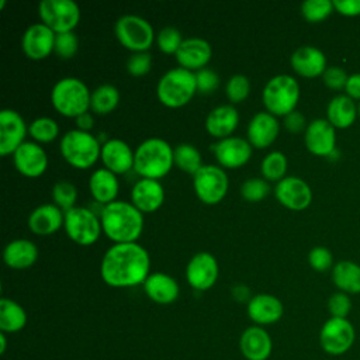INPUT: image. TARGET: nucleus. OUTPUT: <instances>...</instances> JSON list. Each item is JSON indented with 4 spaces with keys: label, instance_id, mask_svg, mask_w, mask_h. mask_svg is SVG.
Returning <instances> with one entry per match:
<instances>
[{
    "label": "nucleus",
    "instance_id": "obj_1",
    "mask_svg": "<svg viewBox=\"0 0 360 360\" xmlns=\"http://www.w3.org/2000/svg\"><path fill=\"white\" fill-rule=\"evenodd\" d=\"M149 267V253L143 246L136 242L115 243L104 253L100 274L110 287H134L145 283Z\"/></svg>",
    "mask_w": 360,
    "mask_h": 360
},
{
    "label": "nucleus",
    "instance_id": "obj_2",
    "mask_svg": "<svg viewBox=\"0 0 360 360\" xmlns=\"http://www.w3.org/2000/svg\"><path fill=\"white\" fill-rule=\"evenodd\" d=\"M101 228L115 243L136 242L143 229V214L128 201L115 200L101 208Z\"/></svg>",
    "mask_w": 360,
    "mask_h": 360
},
{
    "label": "nucleus",
    "instance_id": "obj_3",
    "mask_svg": "<svg viewBox=\"0 0 360 360\" xmlns=\"http://www.w3.org/2000/svg\"><path fill=\"white\" fill-rule=\"evenodd\" d=\"M174 165L173 149L162 138H148L135 149L134 169L145 179H160Z\"/></svg>",
    "mask_w": 360,
    "mask_h": 360
},
{
    "label": "nucleus",
    "instance_id": "obj_4",
    "mask_svg": "<svg viewBox=\"0 0 360 360\" xmlns=\"http://www.w3.org/2000/svg\"><path fill=\"white\" fill-rule=\"evenodd\" d=\"M91 93L86 83L77 77L59 79L51 91V103L53 108L65 115L77 118L90 108Z\"/></svg>",
    "mask_w": 360,
    "mask_h": 360
},
{
    "label": "nucleus",
    "instance_id": "obj_5",
    "mask_svg": "<svg viewBox=\"0 0 360 360\" xmlns=\"http://www.w3.org/2000/svg\"><path fill=\"white\" fill-rule=\"evenodd\" d=\"M197 91L195 73L181 66L167 70L158 82L156 94L159 101L170 108L186 105Z\"/></svg>",
    "mask_w": 360,
    "mask_h": 360
},
{
    "label": "nucleus",
    "instance_id": "obj_6",
    "mask_svg": "<svg viewBox=\"0 0 360 360\" xmlns=\"http://www.w3.org/2000/svg\"><path fill=\"white\" fill-rule=\"evenodd\" d=\"M59 149L63 159L76 169H89L101 156L98 139L87 131L70 129L60 138Z\"/></svg>",
    "mask_w": 360,
    "mask_h": 360
},
{
    "label": "nucleus",
    "instance_id": "obj_7",
    "mask_svg": "<svg viewBox=\"0 0 360 360\" xmlns=\"http://www.w3.org/2000/svg\"><path fill=\"white\" fill-rule=\"evenodd\" d=\"M262 98L270 114L285 117L297 107L300 100V84L290 75H276L263 87Z\"/></svg>",
    "mask_w": 360,
    "mask_h": 360
},
{
    "label": "nucleus",
    "instance_id": "obj_8",
    "mask_svg": "<svg viewBox=\"0 0 360 360\" xmlns=\"http://www.w3.org/2000/svg\"><path fill=\"white\" fill-rule=\"evenodd\" d=\"M117 39L132 52H146L155 39V32L148 20L135 14L121 15L114 27Z\"/></svg>",
    "mask_w": 360,
    "mask_h": 360
},
{
    "label": "nucleus",
    "instance_id": "obj_9",
    "mask_svg": "<svg viewBox=\"0 0 360 360\" xmlns=\"http://www.w3.org/2000/svg\"><path fill=\"white\" fill-rule=\"evenodd\" d=\"M63 228L73 242L83 246L94 243L103 231L101 219L87 207H73L65 211Z\"/></svg>",
    "mask_w": 360,
    "mask_h": 360
},
{
    "label": "nucleus",
    "instance_id": "obj_10",
    "mask_svg": "<svg viewBox=\"0 0 360 360\" xmlns=\"http://www.w3.org/2000/svg\"><path fill=\"white\" fill-rule=\"evenodd\" d=\"M38 11L41 21L55 34L73 31L80 21V7L73 0H42Z\"/></svg>",
    "mask_w": 360,
    "mask_h": 360
},
{
    "label": "nucleus",
    "instance_id": "obj_11",
    "mask_svg": "<svg viewBox=\"0 0 360 360\" xmlns=\"http://www.w3.org/2000/svg\"><path fill=\"white\" fill-rule=\"evenodd\" d=\"M356 340V330L347 318H329L319 330V345L326 354L342 356Z\"/></svg>",
    "mask_w": 360,
    "mask_h": 360
},
{
    "label": "nucleus",
    "instance_id": "obj_12",
    "mask_svg": "<svg viewBox=\"0 0 360 360\" xmlns=\"http://www.w3.org/2000/svg\"><path fill=\"white\" fill-rule=\"evenodd\" d=\"M229 180L225 170L215 165H202L193 176V187L197 197L205 204H218L228 191Z\"/></svg>",
    "mask_w": 360,
    "mask_h": 360
},
{
    "label": "nucleus",
    "instance_id": "obj_13",
    "mask_svg": "<svg viewBox=\"0 0 360 360\" xmlns=\"http://www.w3.org/2000/svg\"><path fill=\"white\" fill-rule=\"evenodd\" d=\"M28 128L20 112L11 108L0 111V155L14 153L25 141Z\"/></svg>",
    "mask_w": 360,
    "mask_h": 360
},
{
    "label": "nucleus",
    "instance_id": "obj_14",
    "mask_svg": "<svg viewBox=\"0 0 360 360\" xmlns=\"http://www.w3.org/2000/svg\"><path fill=\"white\" fill-rule=\"evenodd\" d=\"M277 201L294 211L305 210L312 201L311 187L297 176H285L274 187Z\"/></svg>",
    "mask_w": 360,
    "mask_h": 360
},
{
    "label": "nucleus",
    "instance_id": "obj_15",
    "mask_svg": "<svg viewBox=\"0 0 360 360\" xmlns=\"http://www.w3.org/2000/svg\"><path fill=\"white\" fill-rule=\"evenodd\" d=\"M217 259L208 252H200L194 255L186 267L187 283L198 291L211 288L218 278Z\"/></svg>",
    "mask_w": 360,
    "mask_h": 360
},
{
    "label": "nucleus",
    "instance_id": "obj_16",
    "mask_svg": "<svg viewBox=\"0 0 360 360\" xmlns=\"http://www.w3.org/2000/svg\"><path fill=\"white\" fill-rule=\"evenodd\" d=\"M217 160L222 167L236 169L248 163L252 156V145L240 136H228L211 145Z\"/></svg>",
    "mask_w": 360,
    "mask_h": 360
},
{
    "label": "nucleus",
    "instance_id": "obj_17",
    "mask_svg": "<svg viewBox=\"0 0 360 360\" xmlns=\"http://www.w3.org/2000/svg\"><path fill=\"white\" fill-rule=\"evenodd\" d=\"M56 34L44 22L31 24L22 34L21 48L24 53L34 60L46 58L55 48Z\"/></svg>",
    "mask_w": 360,
    "mask_h": 360
},
{
    "label": "nucleus",
    "instance_id": "obj_18",
    "mask_svg": "<svg viewBox=\"0 0 360 360\" xmlns=\"http://www.w3.org/2000/svg\"><path fill=\"white\" fill-rule=\"evenodd\" d=\"M307 149L316 156H328L336 145L335 127L326 118L312 120L304 132Z\"/></svg>",
    "mask_w": 360,
    "mask_h": 360
},
{
    "label": "nucleus",
    "instance_id": "obj_19",
    "mask_svg": "<svg viewBox=\"0 0 360 360\" xmlns=\"http://www.w3.org/2000/svg\"><path fill=\"white\" fill-rule=\"evenodd\" d=\"M15 169L27 177H38L48 167V155L37 142H24L13 153Z\"/></svg>",
    "mask_w": 360,
    "mask_h": 360
},
{
    "label": "nucleus",
    "instance_id": "obj_20",
    "mask_svg": "<svg viewBox=\"0 0 360 360\" xmlns=\"http://www.w3.org/2000/svg\"><path fill=\"white\" fill-rule=\"evenodd\" d=\"M239 349L246 360H267L273 352V340L264 328L255 325L242 332Z\"/></svg>",
    "mask_w": 360,
    "mask_h": 360
},
{
    "label": "nucleus",
    "instance_id": "obj_21",
    "mask_svg": "<svg viewBox=\"0 0 360 360\" xmlns=\"http://www.w3.org/2000/svg\"><path fill=\"white\" fill-rule=\"evenodd\" d=\"M280 131V122L269 111L256 112L248 124V141L252 146L264 149L270 146Z\"/></svg>",
    "mask_w": 360,
    "mask_h": 360
},
{
    "label": "nucleus",
    "instance_id": "obj_22",
    "mask_svg": "<svg viewBox=\"0 0 360 360\" xmlns=\"http://www.w3.org/2000/svg\"><path fill=\"white\" fill-rule=\"evenodd\" d=\"M174 56L181 68L191 72L200 70L204 69V66L210 62L212 56V48L208 41L198 37H191L181 42Z\"/></svg>",
    "mask_w": 360,
    "mask_h": 360
},
{
    "label": "nucleus",
    "instance_id": "obj_23",
    "mask_svg": "<svg viewBox=\"0 0 360 360\" xmlns=\"http://www.w3.org/2000/svg\"><path fill=\"white\" fill-rule=\"evenodd\" d=\"M290 63L295 73L308 79L322 76L328 68L325 53L312 45L297 48L290 58Z\"/></svg>",
    "mask_w": 360,
    "mask_h": 360
},
{
    "label": "nucleus",
    "instance_id": "obj_24",
    "mask_svg": "<svg viewBox=\"0 0 360 360\" xmlns=\"http://www.w3.org/2000/svg\"><path fill=\"white\" fill-rule=\"evenodd\" d=\"M100 158L105 169L115 174H121L134 169L135 152H132L131 146L125 141L111 138L103 143Z\"/></svg>",
    "mask_w": 360,
    "mask_h": 360
},
{
    "label": "nucleus",
    "instance_id": "obj_25",
    "mask_svg": "<svg viewBox=\"0 0 360 360\" xmlns=\"http://www.w3.org/2000/svg\"><path fill=\"white\" fill-rule=\"evenodd\" d=\"M246 312L256 325H271L281 319L284 307L283 302L271 294H256L248 301Z\"/></svg>",
    "mask_w": 360,
    "mask_h": 360
},
{
    "label": "nucleus",
    "instance_id": "obj_26",
    "mask_svg": "<svg viewBox=\"0 0 360 360\" xmlns=\"http://www.w3.org/2000/svg\"><path fill=\"white\" fill-rule=\"evenodd\" d=\"M165 200L163 186L155 179L142 177L138 180L131 190V202L141 212L156 211Z\"/></svg>",
    "mask_w": 360,
    "mask_h": 360
},
{
    "label": "nucleus",
    "instance_id": "obj_27",
    "mask_svg": "<svg viewBox=\"0 0 360 360\" xmlns=\"http://www.w3.org/2000/svg\"><path fill=\"white\" fill-rule=\"evenodd\" d=\"M239 122V112L231 104H222L212 108L205 118L207 132L218 139L231 136Z\"/></svg>",
    "mask_w": 360,
    "mask_h": 360
},
{
    "label": "nucleus",
    "instance_id": "obj_28",
    "mask_svg": "<svg viewBox=\"0 0 360 360\" xmlns=\"http://www.w3.org/2000/svg\"><path fill=\"white\" fill-rule=\"evenodd\" d=\"M65 224V212L56 204H42L31 211L28 228L37 235H51Z\"/></svg>",
    "mask_w": 360,
    "mask_h": 360
},
{
    "label": "nucleus",
    "instance_id": "obj_29",
    "mask_svg": "<svg viewBox=\"0 0 360 360\" xmlns=\"http://www.w3.org/2000/svg\"><path fill=\"white\" fill-rule=\"evenodd\" d=\"M143 291L156 304H172L177 300L180 288L177 281L166 273H152L145 280Z\"/></svg>",
    "mask_w": 360,
    "mask_h": 360
},
{
    "label": "nucleus",
    "instance_id": "obj_30",
    "mask_svg": "<svg viewBox=\"0 0 360 360\" xmlns=\"http://www.w3.org/2000/svg\"><path fill=\"white\" fill-rule=\"evenodd\" d=\"M38 259L37 245L30 239H14L3 250L4 263L17 270L32 266Z\"/></svg>",
    "mask_w": 360,
    "mask_h": 360
},
{
    "label": "nucleus",
    "instance_id": "obj_31",
    "mask_svg": "<svg viewBox=\"0 0 360 360\" xmlns=\"http://www.w3.org/2000/svg\"><path fill=\"white\" fill-rule=\"evenodd\" d=\"M89 188L96 202L103 205L110 204L115 201L120 188L117 174L105 167L97 169L89 179Z\"/></svg>",
    "mask_w": 360,
    "mask_h": 360
},
{
    "label": "nucleus",
    "instance_id": "obj_32",
    "mask_svg": "<svg viewBox=\"0 0 360 360\" xmlns=\"http://www.w3.org/2000/svg\"><path fill=\"white\" fill-rule=\"evenodd\" d=\"M357 105L354 100H352L346 94H338L332 97L326 107V120L335 128H349L356 117H357Z\"/></svg>",
    "mask_w": 360,
    "mask_h": 360
},
{
    "label": "nucleus",
    "instance_id": "obj_33",
    "mask_svg": "<svg viewBox=\"0 0 360 360\" xmlns=\"http://www.w3.org/2000/svg\"><path fill=\"white\" fill-rule=\"evenodd\" d=\"M332 281L346 294H360V266L352 260H340L332 267Z\"/></svg>",
    "mask_w": 360,
    "mask_h": 360
},
{
    "label": "nucleus",
    "instance_id": "obj_34",
    "mask_svg": "<svg viewBox=\"0 0 360 360\" xmlns=\"http://www.w3.org/2000/svg\"><path fill=\"white\" fill-rule=\"evenodd\" d=\"M27 325L25 309L14 300L3 297L0 300V330L4 333H15Z\"/></svg>",
    "mask_w": 360,
    "mask_h": 360
},
{
    "label": "nucleus",
    "instance_id": "obj_35",
    "mask_svg": "<svg viewBox=\"0 0 360 360\" xmlns=\"http://www.w3.org/2000/svg\"><path fill=\"white\" fill-rule=\"evenodd\" d=\"M120 101V91L112 84H100L91 91L90 108L93 112L105 115L111 112Z\"/></svg>",
    "mask_w": 360,
    "mask_h": 360
},
{
    "label": "nucleus",
    "instance_id": "obj_36",
    "mask_svg": "<svg viewBox=\"0 0 360 360\" xmlns=\"http://www.w3.org/2000/svg\"><path fill=\"white\" fill-rule=\"evenodd\" d=\"M173 155H174V165L188 174L194 176L202 166L201 153L191 143L177 145L173 149Z\"/></svg>",
    "mask_w": 360,
    "mask_h": 360
},
{
    "label": "nucleus",
    "instance_id": "obj_37",
    "mask_svg": "<svg viewBox=\"0 0 360 360\" xmlns=\"http://www.w3.org/2000/svg\"><path fill=\"white\" fill-rule=\"evenodd\" d=\"M262 174L266 180L270 181H280L285 177L287 172V158L280 150H273L267 153L260 165Z\"/></svg>",
    "mask_w": 360,
    "mask_h": 360
},
{
    "label": "nucleus",
    "instance_id": "obj_38",
    "mask_svg": "<svg viewBox=\"0 0 360 360\" xmlns=\"http://www.w3.org/2000/svg\"><path fill=\"white\" fill-rule=\"evenodd\" d=\"M28 134L38 142H51L58 136L59 127L53 118L38 117L30 124Z\"/></svg>",
    "mask_w": 360,
    "mask_h": 360
},
{
    "label": "nucleus",
    "instance_id": "obj_39",
    "mask_svg": "<svg viewBox=\"0 0 360 360\" xmlns=\"http://www.w3.org/2000/svg\"><path fill=\"white\" fill-rule=\"evenodd\" d=\"M332 11H335V8L330 0H307L301 4V13L309 22H319L328 18Z\"/></svg>",
    "mask_w": 360,
    "mask_h": 360
},
{
    "label": "nucleus",
    "instance_id": "obj_40",
    "mask_svg": "<svg viewBox=\"0 0 360 360\" xmlns=\"http://www.w3.org/2000/svg\"><path fill=\"white\" fill-rule=\"evenodd\" d=\"M52 200L60 210H70L77 200V190L75 184L68 180H60L52 187Z\"/></svg>",
    "mask_w": 360,
    "mask_h": 360
},
{
    "label": "nucleus",
    "instance_id": "obj_41",
    "mask_svg": "<svg viewBox=\"0 0 360 360\" xmlns=\"http://www.w3.org/2000/svg\"><path fill=\"white\" fill-rule=\"evenodd\" d=\"M225 93L231 103H240L243 101L249 93H250V83L249 79L245 75L236 73L232 75L226 84H225Z\"/></svg>",
    "mask_w": 360,
    "mask_h": 360
},
{
    "label": "nucleus",
    "instance_id": "obj_42",
    "mask_svg": "<svg viewBox=\"0 0 360 360\" xmlns=\"http://www.w3.org/2000/svg\"><path fill=\"white\" fill-rule=\"evenodd\" d=\"M269 193H270V184L266 179L252 177L245 180L240 186L242 197L250 202H257L263 200Z\"/></svg>",
    "mask_w": 360,
    "mask_h": 360
},
{
    "label": "nucleus",
    "instance_id": "obj_43",
    "mask_svg": "<svg viewBox=\"0 0 360 360\" xmlns=\"http://www.w3.org/2000/svg\"><path fill=\"white\" fill-rule=\"evenodd\" d=\"M77 48H79V39H77V35L73 31L56 34L53 52L59 58L70 59L77 52Z\"/></svg>",
    "mask_w": 360,
    "mask_h": 360
},
{
    "label": "nucleus",
    "instance_id": "obj_44",
    "mask_svg": "<svg viewBox=\"0 0 360 360\" xmlns=\"http://www.w3.org/2000/svg\"><path fill=\"white\" fill-rule=\"evenodd\" d=\"M181 32L174 27H165L158 34V46L165 53H174L179 51L181 42Z\"/></svg>",
    "mask_w": 360,
    "mask_h": 360
},
{
    "label": "nucleus",
    "instance_id": "obj_45",
    "mask_svg": "<svg viewBox=\"0 0 360 360\" xmlns=\"http://www.w3.org/2000/svg\"><path fill=\"white\" fill-rule=\"evenodd\" d=\"M308 263L315 271H326L333 264V255L325 246H315L308 253Z\"/></svg>",
    "mask_w": 360,
    "mask_h": 360
},
{
    "label": "nucleus",
    "instance_id": "obj_46",
    "mask_svg": "<svg viewBox=\"0 0 360 360\" xmlns=\"http://www.w3.org/2000/svg\"><path fill=\"white\" fill-rule=\"evenodd\" d=\"M352 309V300L349 294L338 291L328 300V311L332 318H347Z\"/></svg>",
    "mask_w": 360,
    "mask_h": 360
},
{
    "label": "nucleus",
    "instance_id": "obj_47",
    "mask_svg": "<svg viewBox=\"0 0 360 360\" xmlns=\"http://www.w3.org/2000/svg\"><path fill=\"white\" fill-rule=\"evenodd\" d=\"M152 68V56L149 52H134L127 60V70L132 76H143Z\"/></svg>",
    "mask_w": 360,
    "mask_h": 360
},
{
    "label": "nucleus",
    "instance_id": "obj_48",
    "mask_svg": "<svg viewBox=\"0 0 360 360\" xmlns=\"http://www.w3.org/2000/svg\"><path fill=\"white\" fill-rule=\"evenodd\" d=\"M349 75L340 66H329L322 75V80L330 90H343L347 83Z\"/></svg>",
    "mask_w": 360,
    "mask_h": 360
},
{
    "label": "nucleus",
    "instance_id": "obj_49",
    "mask_svg": "<svg viewBox=\"0 0 360 360\" xmlns=\"http://www.w3.org/2000/svg\"><path fill=\"white\" fill-rule=\"evenodd\" d=\"M195 80H197V91H201L205 94L214 91L219 84L218 75L214 70L205 69V68L197 70Z\"/></svg>",
    "mask_w": 360,
    "mask_h": 360
},
{
    "label": "nucleus",
    "instance_id": "obj_50",
    "mask_svg": "<svg viewBox=\"0 0 360 360\" xmlns=\"http://www.w3.org/2000/svg\"><path fill=\"white\" fill-rule=\"evenodd\" d=\"M307 121H305V117L300 112V111H297V110H294L292 112H290V114H287L285 117H284V127L290 131V132H292V134H298V132H301V131H304L305 132V129H307Z\"/></svg>",
    "mask_w": 360,
    "mask_h": 360
},
{
    "label": "nucleus",
    "instance_id": "obj_51",
    "mask_svg": "<svg viewBox=\"0 0 360 360\" xmlns=\"http://www.w3.org/2000/svg\"><path fill=\"white\" fill-rule=\"evenodd\" d=\"M335 11L346 17L360 15V0H332Z\"/></svg>",
    "mask_w": 360,
    "mask_h": 360
},
{
    "label": "nucleus",
    "instance_id": "obj_52",
    "mask_svg": "<svg viewBox=\"0 0 360 360\" xmlns=\"http://www.w3.org/2000/svg\"><path fill=\"white\" fill-rule=\"evenodd\" d=\"M346 96H349L352 100L360 101V73H353L349 76L347 83L345 86Z\"/></svg>",
    "mask_w": 360,
    "mask_h": 360
},
{
    "label": "nucleus",
    "instance_id": "obj_53",
    "mask_svg": "<svg viewBox=\"0 0 360 360\" xmlns=\"http://www.w3.org/2000/svg\"><path fill=\"white\" fill-rule=\"evenodd\" d=\"M76 124H77V129L89 132V129H91V127H93V117H91V114L87 111V112L79 115L76 118Z\"/></svg>",
    "mask_w": 360,
    "mask_h": 360
},
{
    "label": "nucleus",
    "instance_id": "obj_54",
    "mask_svg": "<svg viewBox=\"0 0 360 360\" xmlns=\"http://www.w3.org/2000/svg\"><path fill=\"white\" fill-rule=\"evenodd\" d=\"M7 347V340H6V333L0 332V353L3 354Z\"/></svg>",
    "mask_w": 360,
    "mask_h": 360
},
{
    "label": "nucleus",
    "instance_id": "obj_55",
    "mask_svg": "<svg viewBox=\"0 0 360 360\" xmlns=\"http://www.w3.org/2000/svg\"><path fill=\"white\" fill-rule=\"evenodd\" d=\"M6 4V0H0V8H3Z\"/></svg>",
    "mask_w": 360,
    "mask_h": 360
},
{
    "label": "nucleus",
    "instance_id": "obj_56",
    "mask_svg": "<svg viewBox=\"0 0 360 360\" xmlns=\"http://www.w3.org/2000/svg\"><path fill=\"white\" fill-rule=\"evenodd\" d=\"M357 114H359V117H360V101H359V104H357Z\"/></svg>",
    "mask_w": 360,
    "mask_h": 360
}]
</instances>
